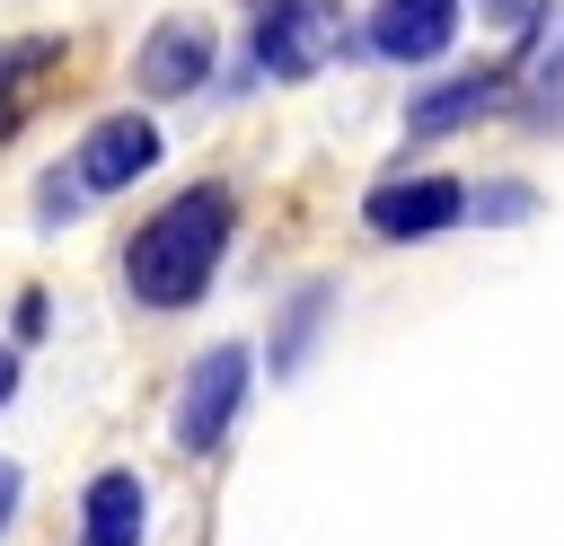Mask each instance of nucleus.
<instances>
[{"mask_svg": "<svg viewBox=\"0 0 564 546\" xmlns=\"http://www.w3.org/2000/svg\"><path fill=\"white\" fill-rule=\"evenodd\" d=\"M229 238H238V194L220 185V176H203V185H185V194H167L141 229H132V247H123V291L141 299V308H194L212 282H220V264H229Z\"/></svg>", "mask_w": 564, "mask_h": 546, "instance_id": "f257e3e1", "label": "nucleus"}, {"mask_svg": "<svg viewBox=\"0 0 564 546\" xmlns=\"http://www.w3.org/2000/svg\"><path fill=\"white\" fill-rule=\"evenodd\" d=\"M247 387H256V352H247V343L194 352V370H185V387H176V449H185V458H212V449L238 432Z\"/></svg>", "mask_w": 564, "mask_h": 546, "instance_id": "f03ea898", "label": "nucleus"}, {"mask_svg": "<svg viewBox=\"0 0 564 546\" xmlns=\"http://www.w3.org/2000/svg\"><path fill=\"white\" fill-rule=\"evenodd\" d=\"M344 53V18L326 0H256V70L264 79H308Z\"/></svg>", "mask_w": 564, "mask_h": 546, "instance_id": "7ed1b4c3", "label": "nucleus"}, {"mask_svg": "<svg viewBox=\"0 0 564 546\" xmlns=\"http://www.w3.org/2000/svg\"><path fill=\"white\" fill-rule=\"evenodd\" d=\"M458 211H467V185L458 176H388V185L361 194V229L388 238V247L441 238V229H458Z\"/></svg>", "mask_w": 564, "mask_h": 546, "instance_id": "20e7f679", "label": "nucleus"}, {"mask_svg": "<svg viewBox=\"0 0 564 546\" xmlns=\"http://www.w3.org/2000/svg\"><path fill=\"white\" fill-rule=\"evenodd\" d=\"M159 123L150 114H132V106H115V114H97L88 132H79V150H70V176L88 185V194H132V176H150L159 167Z\"/></svg>", "mask_w": 564, "mask_h": 546, "instance_id": "39448f33", "label": "nucleus"}, {"mask_svg": "<svg viewBox=\"0 0 564 546\" xmlns=\"http://www.w3.org/2000/svg\"><path fill=\"white\" fill-rule=\"evenodd\" d=\"M212 62H220V44H212V26L203 18H159L150 35H141V53H132V88L141 97H203L212 88Z\"/></svg>", "mask_w": 564, "mask_h": 546, "instance_id": "423d86ee", "label": "nucleus"}, {"mask_svg": "<svg viewBox=\"0 0 564 546\" xmlns=\"http://www.w3.org/2000/svg\"><path fill=\"white\" fill-rule=\"evenodd\" d=\"M502 106H511V62L458 70V79H441V88H423V97L405 106V132H414V141H441V132H467V123H485V114H502Z\"/></svg>", "mask_w": 564, "mask_h": 546, "instance_id": "0eeeda50", "label": "nucleus"}, {"mask_svg": "<svg viewBox=\"0 0 564 546\" xmlns=\"http://www.w3.org/2000/svg\"><path fill=\"white\" fill-rule=\"evenodd\" d=\"M449 35H458V0H379L361 44L379 62H441Z\"/></svg>", "mask_w": 564, "mask_h": 546, "instance_id": "6e6552de", "label": "nucleus"}, {"mask_svg": "<svg viewBox=\"0 0 564 546\" xmlns=\"http://www.w3.org/2000/svg\"><path fill=\"white\" fill-rule=\"evenodd\" d=\"M150 537V484L132 467H97L79 493V546H141Z\"/></svg>", "mask_w": 564, "mask_h": 546, "instance_id": "1a4fd4ad", "label": "nucleus"}, {"mask_svg": "<svg viewBox=\"0 0 564 546\" xmlns=\"http://www.w3.org/2000/svg\"><path fill=\"white\" fill-rule=\"evenodd\" d=\"M335 317V282H300L291 291V308H282V326H273V379H300L308 370V343H317V326Z\"/></svg>", "mask_w": 564, "mask_h": 546, "instance_id": "9d476101", "label": "nucleus"}, {"mask_svg": "<svg viewBox=\"0 0 564 546\" xmlns=\"http://www.w3.org/2000/svg\"><path fill=\"white\" fill-rule=\"evenodd\" d=\"M520 114H529V132H564V18H555V44H546V53H538V70H529Z\"/></svg>", "mask_w": 564, "mask_h": 546, "instance_id": "9b49d317", "label": "nucleus"}, {"mask_svg": "<svg viewBox=\"0 0 564 546\" xmlns=\"http://www.w3.org/2000/svg\"><path fill=\"white\" fill-rule=\"evenodd\" d=\"M79 203H88V185H79V176H70V167H53V176H44V185H35V220H44V229H62V220H70V211H79Z\"/></svg>", "mask_w": 564, "mask_h": 546, "instance_id": "f8f14e48", "label": "nucleus"}, {"mask_svg": "<svg viewBox=\"0 0 564 546\" xmlns=\"http://www.w3.org/2000/svg\"><path fill=\"white\" fill-rule=\"evenodd\" d=\"M476 9H485V18H494V26H511V35H520V44H529V35H538V26H546V18H555V0H476Z\"/></svg>", "mask_w": 564, "mask_h": 546, "instance_id": "ddd939ff", "label": "nucleus"}, {"mask_svg": "<svg viewBox=\"0 0 564 546\" xmlns=\"http://www.w3.org/2000/svg\"><path fill=\"white\" fill-rule=\"evenodd\" d=\"M529 203H538L529 185H494V194H476V211H485V220H520Z\"/></svg>", "mask_w": 564, "mask_h": 546, "instance_id": "4468645a", "label": "nucleus"}, {"mask_svg": "<svg viewBox=\"0 0 564 546\" xmlns=\"http://www.w3.org/2000/svg\"><path fill=\"white\" fill-rule=\"evenodd\" d=\"M44 317H53V308H44V291H18V343H35V335H44Z\"/></svg>", "mask_w": 564, "mask_h": 546, "instance_id": "2eb2a0df", "label": "nucleus"}, {"mask_svg": "<svg viewBox=\"0 0 564 546\" xmlns=\"http://www.w3.org/2000/svg\"><path fill=\"white\" fill-rule=\"evenodd\" d=\"M9 511H18V467L0 458V528H9Z\"/></svg>", "mask_w": 564, "mask_h": 546, "instance_id": "dca6fc26", "label": "nucleus"}, {"mask_svg": "<svg viewBox=\"0 0 564 546\" xmlns=\"http://www.w3.org/2000/svg\"><path fill=\"white\" fill-rule=\"evenodd\" d=\"M9 396H18V352L0 343V405H9Z\"/></svg>", "mask_w": 564, "mask_h": 546, "instance_id": "f3484780", "label": "nucleus"}]
</instances>
